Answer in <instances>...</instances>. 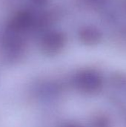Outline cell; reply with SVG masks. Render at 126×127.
<instances>
[{"mask_svg": "<svg viewBox=\"0 0 126 127\" xmlns=\"http://www.w3.org/2000/svg\"><path fill=\"white\" fill-rule=\"evenodd\" d=\"M73 127V126H71V127Z\"/></svg>", "mask_w": 126, "mask_h": 127, "instance_id": "3", "label": "cell"}, {"mask_svg": "<svg viewBox=\"0 0 126 127\" xmlns=\"http://www.w3.org/2000/svg\"><path fill=\"white\" fill-rule=\"evenodd\" d=\"M34 4H36V5H38V6H41V5H42V4H44L46 1H47V0H30Z\"/></svg>", "mask_w": 126, "mask_h": 127, "instance_id": "2", "label": "cell"}, {"mask_svg": "<svg viewBox=\"0 0 126 127\" xmlns=\"http://www.w3.org/2000/svg\"><path fill=\"white\" fill-rule=\"evenodd\" d=\"M65 39L63 34L57 31L45 33L41 39V48L47 54L53 55L58 53L65 45Z\"/></svg>", "mask_w": 126, "mask_h": 127, "instance_id": "1", "label": "cell"}]
</instances>
